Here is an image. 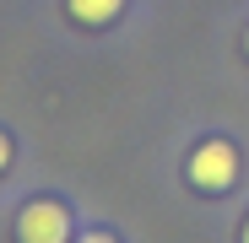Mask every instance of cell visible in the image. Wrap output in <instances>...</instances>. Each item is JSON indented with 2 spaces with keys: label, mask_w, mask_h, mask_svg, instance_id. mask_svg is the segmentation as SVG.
Masks as SVG:
<instances>
[{
  "label": "cell",
  "mask_w": 249,
  "mask_h": 243,
  "mask_svg": "<svg viewBox=\"0 0 249 243\" xmlns=\"http://www.w3.org/2000/svg\"><path fill=\"white\" fill-rule=\"evenodd\" d=\"M17 238L22 243H71V211L60 200H33V206H22Z\"/></svg>",
  "instance_id": "6da1fadb"
},
{
  "label": "cell",
  "mask_w": 249,
  "mask_h": 243,
  "mask_svg": "<svg viewBox=\"0 0 249 243\" xmlns=\"http://www.w3.org/2000/svg\"><path fill=\"white\" fill-rule=\"evenodd\" d=\"M190 178H195L200 189H228V184L238 178V151H233L228 141H206V146H195V157H190Z\"/></svg>",
  "instance_id": "7a4b0ae2"
},
{
  "label": "cell",
  "mask_w": 249,
  "mask_h": 243,
  "mask_svg": "<svg viewBox=\"0 0 249 243\" xmlns=\"http://www.w3.org/2000/svg\"><path fill=\"white\" fill-rule=\"evenodd\" d=\"M65 6H71V16H76V22L98 27V22H114V16H119L124 0H65Z\"/></svg>",
  "instance_id": "3957f363"
},
{
  "label": "cell",
  "mask_w": 249,
  "mask_h": 243,
  "mask_svg": "<svg viewBox=\"0 0 249 243\" xmlns=\"http://www.w3.org/2000/svg\"><path fill=\"white\" fill-rule=\"evenodd\" d=\"M76 243H114L108 232H87V238H76Z\"/></svg>",
  "instance_id": "277c9868"
},
{
  "label": "cell",
  "mask_w": 249,
  "mask_h": 243,
  "mask_svg": "<svg viewBox=\"0 0 249 243\" xmlns=\"http://www.w3.org/2000/svg\"><path fill=\"white\" fill-rule=\"evenodd\" d=\"M6 157H11V141H6V135H0V168H6Z\"/></svg>",
  "instance_id": "5b68a950"
},
{
  "label": "cell",
  "mask_w": 249,
  "mask_h": 243,
  "mask_svg": "<svg viewBox=\"0 0 249 243\" xmlns=\"http://www.w3.org/2000/svg\"><path fill=\"white\" fill-rule=\"evenodd\" d=\"M244 243H249V227H244Z\"/></svg>",
  "instance_id": "8992f818"
},
{
  "label": "cell",
  "mask_w": 249,
  "mask_h": 243,
  "mask_svg": "<svg viewBox=\"0 0 249 243\" xmlns=\"http://www.w3.org/2000/svg\"><path fill=\"white\" fill-rule=\"evenodd\" d=\"M244 49H249V38H244Z\"/></svg>",
  "instance_id": "52a82bcc"
}]
</instances>
